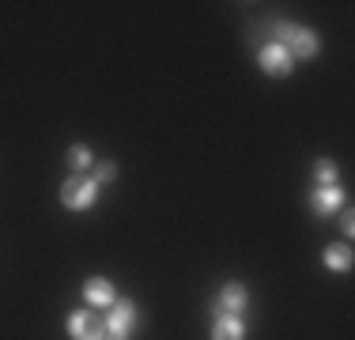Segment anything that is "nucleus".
I'll use <instances>...</instances> for the list:
<instances>
[{"mask_svg":"<svg viewBox=\"0 0 355 340\" xmlns=\"http://www.w3.org/2000/svg\"><path fill=\"white\" fill-rule=\"evenodd\" d=\"M272 31H276V38H280V46L291 53V61L295 57H314L318 53V34L310 27H295V23L280 19Z\"/></svg>","mask_w":355,"mask_h":340,"instance_id":"nucleus-1","label":"nucleus"},{"mask_svg":"<svg viewBox=\"0 0 355 340\" xmlns=\"http://www.w3.org/2000/svg\"><path fill=\"white\" fill-rule=\"evenodd\" d=\"M98 201V182L95 178H83V174H72L69 182L61 185V204L72 212H83Z\"/></svg>","mask_w":355,"mask_h":340,"instance_id":"nucleus-2","label":"nucleus"},{"mask_svg":"<svg viewBox=\"0 0 355 340\" xmlns=\"http://www.w3.org/2000/svg\"><path fill=\"white\" fill-rule=\"evenodd\" d=\"M132 329H137V306H132L129 299L114 303V310L106 314V333L114 340H129Z\"/></svg>","mask_w":355,"mask_h":340,"instance_id":"nucleus-3","label":"nucleus"},{"mask_svg":"<svg viewBox=\"0 0 355 340\" xmlns=\"http://www.w3.org/2000/svg\"><path fill=\"white\" fill-rule=\"evenodd\" d=\"M69 337L72 340H103L106 337V321L91 310H72L69 314Z\"/></svg>","mask_w":355,"mask_h":340,"instance_id":"nucleus-4","label":"nucleus"},{"mask_svg":"<svg viewBox=\"0 0 355 340\" xmlns=\"http://www.w3.org/2000/svg\"><path fill=\"white\" fill-rule=\"evenodd\" d=\"M257 61H261V72L265 76H276V80H284L287 72H291V53H287V49L280 46V42H272V46H265L257 53Z\"/></svg>","mask_w":355,"mask_h":340,"instance_id":"nucleus-5","label":"nucleus"},{"mask_svg":"<svg viewBox=\"0 0 355 340\" xmlns=\"http://www.w3.org/2000/svg\"><path fill=\"white\" fill-rule=\"evenodd\" d=\"M340 204H344L340 185H318V189L310 193V212H314V216H333Z\"/></svg>","mask_w":355,"mask_h":340,"instance_id":"nucleus-6","label":"nucleus"},{"mask_svg":"<svg viewBox=\"0 0 355 340\" xmlns=\"http://www.w3.org/2000/svg\"><path fill=\"white\" fill-rule=\"evenodd\" d=\"M246 303H250V291L242 284H223L219 303H216V314H239V310H246Z\"/></svg>","mask_w":355,"mask_h":340,"instance_id":"nucleus-7","label":"nucleus"},{"mask_svg":"<svg viewBox=\"0 0 355 340\" xmlns=\"http://www.w3.org/2000/svg\"><path fill=\"white\" fill-rule=\"evenodd\" d=\"M212 340H246V325H242L239 314H216Z\"/></svg>","mask_w":355,"mask_h":340,"instance_id":"nucleus-8","label":"nucleus"},{"mask_svg":"<svg viewBox=\"0 0 355 340\" xmlns=\"http://www.w3.org/2000/svg\"><path fill=\"white\" fill-rule=\"evenodd\" d=\"M83 299L91 306H114V284L103 276H91L87 284H83Z\"/></svg>","mask_w":355,"mask_h":340,"instance_id":"nucleus-9","label":"nucleus"},{"mask_svg":"<svg viewBox=\"0 0 355 340\" xmlns=\"http://www.w3.org/2000/svg\"><path fill=\"white\" fill-rule=\"evenodd\" d=\"M321 261H325V269H333V272H348L352 269V246H329L325 253H321Z\"/></svg>","mask_w":355,"mask_h":340,"instance_id":"nucleus-10","label":"nucleus"},{"mask_svg":"<svg viewBox=\"0 0 355 340\" xmlns=\"http://www.w3.org/2000/svg\"><path fill=\"white\" fill-rule=\"evenodd\" d=\"M91 163H95V159H91V148L72 144V148H69V167L72 170H91Z\"/></svg>","mask_w":355,"mask_h":340,"instance_id":"nucleus-11","label":"nucleus"},{"mask_svg":"<svg viewBox=\"0 0 355 340\" xmlns=\"http://www.w3.org/2000/svg\"><path fill=\"white\" fill-rule=\"evenodd\" d=\"M314 178H318V185H336V163H333V159H318V163H314Z\"/></svg>","mask_w":355,"mask_h":340,"instance_id":"nucleus-12","label":"nucleus"},{"mask_svg":"<svg viewBox=\"0 0 355 340\" xmlns=\"http://www.w3.org/2000/svg\"><path fill=\"white\" fill-rule=\"evenodd\" d=\"M114 178H117V167H114V163H98V167H95V182H98V185H103V182H114Z\"/></svg>","mask_w":355,"mask_h":340,"instance_id":"nucleus-13","label":"nucleus"},{"mask_svg":"<svg viewBox=\"0 0 355 340\" xmlns=\"http://www.w3.org/2000/svg\"><path fill=\"white\" fill-rule=\"evenodd\" d=\"M340 227H344V235H348V238L355 235V212H352V208L340 212Z\"/></svg>","mask_w":355,"mask_h":340,"instance_id":"nucleus-14","label":"nucleus"},{"mask_svg":"<svg viewBox=\"0 0 355 340\" xmlns=\"http://www.w3.org/2000/svg\"><path fill=\"white\" fill-rule=\"evenodd\" d=\"M103 340H114V337H103Z\"/></svg>","mask_w":355,"mask_h":340,"instance_id":"nucleus-15","label":"nucleus"}]
</instances>
